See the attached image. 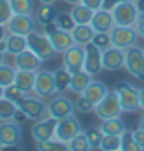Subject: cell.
I'll return each instance as SVG.
<instances>
[{"label":"cell","instance_id":"6da1fadb","mask_svg":"<svg viewBox=\"0 0 144 151\" xmlns=\"http://www.w3.org/2000/svg\"><path fill=\"white\" fill-rule=\"evenodd\" d=\"M117 94L120 98V105H122L124 112H137L140 111V101H139V88L130 85L127 81H118L115 87Z\"/></svg>","mask_w":144,"mask_h":151},{"label":"cell","instance_id":"7a4b0ae2","mask_svg":"<svg viewBox=\"0 0 144 151\" xmlns=\"http://www.w3.org/2000/svg\"><path fill=\"white\" fill-rule=\"evenodd\" d=\"M122 105H120V98L117 94L115 88H111L107 94L103 96V100L100 103H96L94 107V114L100 120H107V118H117L122 114Z\"/></svg>","mask_w":144,"mask_h":151},{"label":"cell","instance_id":"3957f363","mask_svg":"<svg viewBox=\"0 0 144 151\" xmlns=\"http://www.w3.org/2000/svg\"><path fill=\"white\" fill-rule=\"evenodd\" d=\"M113 19H115L117 26H135V22L139 19V7L135 4V0H126L120 2L111 9Z\"/></svg>","mask_w":144,"mask_h":151},{"label":"cell","instance_id":"277c9868","mask_svg":"<svg viewBox=\"0 0 144 151\" xmlns=\"http://www.w3.org/2000/svg\"><path fill=\"white\" fill-rule=\"evenodd\" d=\"M111 35V42L113 46L122 48V50H130L131 46H135L139 41V32L135 29V26H113V29L109 32Z\"/></svg>","mask_w":144,"mask_h":151},{"label":"cell","instance_id":"5b68a950","mask_svg":"<svg viewBox=\"0 0 144 151\" xmlns=\"http://www.w3.org/2000/svg\"><path fill=\"white\" fill-rule=\"evenodd\" d=\"M26 39H28V48L33 50L35 54L43 59V61H50V59L57 54V52L54 50V46H52L48 35L44 33V32L39 33L35 29V32H32L30 35H26Z\"/></svg>","mask_w":144,"mask_h":151},{"label":"cell","instance_id":"8992f818","mask_svg":"<svg viewBox=\"0 0 144 151\" xmlns=\"http://www.w3.org/2000/svg\"><path fill=\"white\" fill-rule=\"evenodd\" d=\"M124 68L127 74L137 81H144V48L135 44L130 50H126V65Z\"/></svg>","mask_w":144,"mask_h":151},{"label":"cell","instance_id":"52a82bcc","mask_svg":"<svg viewBox=\"0 0 144 151\" xmlns=\"http://www.w3.org/2000/svg\"><path fill=\"white\" fill-rule=\"evenodd\" d=\"M43 32L48 35L52 46H54V50L57 52V54H65V52L69 50L70 46H74V44H76L74 39H72V33H70V32H65V29L56 28L54 22H50V24L43 26Z\"/></svg>","mask_w":144,"mask_h":151},{"label":"cell","instance_id":"ba28073f","mask_svg":"<svg viewBox=\"0 0 144 151\" xmlns=\"http://www.w3.org/2000/svg\"><path fill=\"white\" fill-rule=\"evenodd\" d=\"M19 107L28 114L30 120H41L44 116H48V103L44 101V98L37 96V94H26L22 100L19 101Z\"/></svg>","mask_w":144,"mask_h":151},{"label":"cell","instance_id":"9c48e42d","mask_svg":"<svg viewBox=\"0 0 144 151\" xmlns=\"http://www.w3.org/2000/svg\"><path fill=\"white\" fill-rule=\"evenodd\" d=\"M74 111H76V101L67 98L63 92L54 94L48 101V116H54L56 120L70 116V114H74Z\"/></svg>","mask_w":144,"mask_h":151},{"label":"cell","instance_id":"30bf717a","mask_svg":"<svg viewBox=\"0 0 144 151\" xmlns=\"http://www.w3.org/2000/svg\"><path fill=\"white\" fill-rule=\"evenodd\" d=\"M80 133H81V124L74 114L57 120V127H56V138L57 140L69 144L76 134H80Z\"/></svg>","mask_w":144,"mask_h":151},{"label":"cell","instance_id":"8fae6325","mask_svg":"<svg viewBox=\"0 0 144 151\" xmlns=\"http://www.w3.org/2000/svg\"><path fill=\"white\" fill-rule=\"evenodd\" d=\"M22 140L20 125L15 120H4L0 122V144L4 147H15Z\"/></svg>","mask_w":144,"mask_h":151},{"label":"cell","instance_id":"7c38bea8","mask_svg":"<svg viewBox=\"0 0 144 151\" xmlns=\"http://www.w3.org/2000/svg\"><path fill=\"white\" fill-rule=\"evenodd\" d=\"M33 94L41 96V98H52L54 94H57L56 79H54V72H50V70H41V68L37 70Z\"/></svg>","mask_w":144,"mask_h":151},{"label":"cell","instance_id":"4fadbf2b","mask_svg":"<svg viewBox=\"0 0 144 151\" xmlns=\"http://www.w3.org/2000/svg\"><path fill=\"white\" fill-rule=\"evenodd\" d=\"M56 127H57V120L54 116H44L41 120H35L30 133H32V138L35 142H43L56 137Z\"/></svg>","mask_w":144,"mask_h":151},{"label":"cell","instance_id":"5bb4252c","mask_svg":"<svg viewBox=\"0 0 144 151\" xmlns=\"http://www.w3.org/2000/svg\"><path fill=\"white\" fill-rule=\"evenodd\" d=\"M7 33H17V35H30L32 32H35L37 22L35 17L32 15H13V17L6 22Z\"/></svg>","mask_w":144,"mask_h":151},{"label":"cell","instance_id":"9a60e30c","mask_svg":"<svg viewBox=\"0 0 144 151\" xmlns=\"http://www.w3.org/2000/svg\"><path fill=\"white\" fill-rule=\"evenodd\" d=\"M126 65V50L109 46L107 50L102 52V66L107 72H117L120 68H124Z\"/></svg>","mask_w":144,"mask_h":151},{"label":"cell","instance_id":"2e32d148","mask_svg":"<svg viewBox=\"0 0 144 151\" xmlns=\"http://www.w3.org/2000/svg\"><path fill=\"white\" fill-rule=\"evenodd\" d=\"M83 63H85V48L81 44H74L63 54V66L70 74L83 70Z\"/></svg>","mask_w":144,"mask_h":151},{"label":"cell","instance_id":"e0dca14e","mask_svg":"<svg viewBox=\"0 0 144 151\" xmlns=\"http://www.w3.org/2000/svg\"><path fill=\"white\" fill-rule=\"evenodd\" d=\"M41 63H43V59L30 48H26L24 52L17 54L15 59H13V66L17 70H33V72H37L41 68Z\"/></svg>","mask_w":144,"mask_h":151},{"label":"cell","instance_id":"ac0fdd59","mask_svg":"<svg viewBox=\"0 0 144 151\" xmlns=\"http://www.w3.org/2000/svg\"><path fill=\"white\" fill-rule=\"evenodd\" d=\"M85 63H83V70L89 72V74H93L96 76L98 72H100L103 66H102V50L94 46L93 42H89L85 44Z\"/></svg>","mask_w":144,"mask_h":151},{"label":"cell","instance_id":"d6986e66","mask_svg":"<svg viewBox=\"0 0 144 151\" xmlns=\"http://www.w3.org/2000/svg\"><path fill=\"white\" fill-rule=\"evenodd\" d=\"M90 26L94 28V32H111L113 26H115V19H113L111 9H96L93 15V20H90Z\"/></svg>","mask_w":144,"mask_h":151},{"label":"cell","instance_id":"ffe728a7","mask_svg":"<svg viewBox=\"0 0 144 151\" xmlns=\"http://www.w3.org/2000/svg\"><path fill=\"white\" fill-rule=\"evenodd\" d=\"M35 76L33 70H17L15 74V85H17L24 94H32L35 88Z\"/></svg>","mask_w":144,"mask_h":151},{"label":"cell","instance_id":"44dd1931","mask_svg":"<svg viewBox=\"0 0 144 151\" xmlns=\"http://www.w3.org/2000/svg\"><path fill=\"white\" fill-rule=\"evenodd\" d=\"M107 92H109V88L105 87V83L98 81V79H93V81L89 83V87L83 90V96H85L89 101H93L94 107H96V103H100Z\"/></svg>","mask_w":144,"mask_h":151},{"label":"cell","instance_id":"7402d4cb","mask_svg":"<svg viewBox=\"0 0 144 151\" xmlns=\"http://www.w3.org/2000/svg\"><path fill=\"white\" fill-rule=\"evenodd\" d=\"M4 42H6V52L13 57L28 48V39L24 35H17V33H7Z\"/></svg>","mask_w":144,"mask_h":151},{"label":"cell","instance_id":"603a6c76","mask_svg":"<svg viewBox=\"0 0 144 151\" xmlns=\"http://www.w3.org/2000/svg\"><path fill=\"white\" fill-rule=\"evenodd\" d=\"M56 15H57V11H56L54 4H39L35 7V11H33L35 22L39 26H46V24H50V22H54Z\"/></svg>","mask_w":144,"mask_h":151},{"label":"cell","instance_id":"cb8c5ba5","mask_svg":"<svg viewBox=\"0 0 144 151\" xmlns=\"http://www.w3.org/2000/svg\"><path fill=\"white\" fill-rule=\"evenodd\" d=\"M94 79L93 74H89L85 70H80V72H74L72 74V79H70V92L74 94H83V90L89 87V83Z\"/></svg>","mask_w":144,"mask_h":151},{"label":"cell","instance_id":"d4e9b609","mask_svg":"<svg viewBox=\"0 0 144 151\" xmlns=\"http://www.w3.org/2000/svg\"><path fill=\"white\" fill-rule=\"evenodd\" d=\"M72 39L76 44H81V46H85V44H89L90 41H93L94 37V28L90 24H76V28L72 29Z\"/></svg>","mask_w":144,"mask_h":151},{"label":"cell","instance_id":"484cf974","mask_svg":"<svg viewBox=\"0 0 144 151\" xmlns=\"http://www.w3.org/2000/svg\"><path fill=\"white\" fill-rule=\"evenodd\" d=\"M72 19L76 24H90V20H93V15H94V9H90V7H87L85 4H74L72 6Z\"/></svg>","mask_w":144,"mask_h":151},{"label":"cell","instance_id":"4316f807","mask_svg":"<svg viewBox=\"0 0 144 151\" xmlns=\"http://www.w3.org/2000/svg\"><path fill=\"white\" fill-rule=\"evenodd\" d=\"M100 129H102L103 134H122L126 131V124L122 122V118H120V116L107 118V120H102Z\"/></svg>","mask_w":144,"mask_h":151},{"label":"cell","instance_id":"83f0119b","mask_svg":"<svg viewBox=\"0 0 144 151\" xmlns=\"http://www.w3.org/2000/svg\"><path fill=\"white\" fill-rule=\"evenodd\" d=\"M9 6L13 15H33L37 7L33 0H9Z\"/></svg>","mask_w":144,"mask_h":151},{"label":"cell","instance_id":"f1b7e54d","mask_svg":"<svg viewBox=\"0 0 144 151\" xmlns=\"http://www.w3.org/2000/svg\"><path fill=\"white\" fill-rule=\"evenodd\" d=\"M54 79H56V88L57 92H65V90L70 88V79H72V74L65 68V66H61L59 70L54 72Z\"/></svg>","mask_w":144,"mask_h":151},{"label":"cell","instance_id":"f546056e","mask_svg":"<svg viewBox=\"0 0 144 151\" xmlns=\"http://www.w3.org/2000/svg\"><path fill=\"white\" fill-rule=\"evenodd\" d=\"M35 149L37 151H69V144L67 142L57 140L56 137L50 140H43V142H35Z\"/></svg>","mask_w":144,"mask_h":151},{"label":"cell","instance_id":"4dcf8cb0","mask_svg":"<svg viewBox=\"0 0 144 151\" xmlns=\"http://www.w3.org/2000/svg\"><path fill=\"white\" fill-rule=\"evenodd\" d=\"M100 149H103V151H120L122 149V134H103Z\"/></svg>","mask_w":144,"mask_h":151},{"label":"cell","instance_id":"1f68e13d","mask_svg":"<svg viewBox=\"0 0 144 151\" xmlns=\"http://www.w3.org/2000/svg\"><path fill=\"white\" fill-rule=\"evenodd\" d=\"M19 105L7 100V98H0V122H4V120H13V114L15 111H17Z\"/></svg>","mask_w":144,"mask_h":151},{"label":"cell","instance_id":"d6a6232c","mask_svg":"<svg viewBox=\"0 0 144 151\" xmlns=\"http://www.w3.org/2000/svg\"><path fill=\"white\" fill-rule=\"evenodd\" d=\"M15 74H17V68L7 63H2L0 65V85L2 87H7L15 83Z\"/></svg>","mask_w":144,"mask_h":151},{"label":"cell","instance_id":"836d02e7","mask_svg":"<svg viewBox=\"0 0 144 151\" xmlns=\"http://www.w3.org/2000/svg\"><path fill=\"white\" fill-rule=\"evenodd\" d=\"M54 24H56V28L65 29V32H72L76 28V22H74L70 13H57L56 19H54Z\"/></svg>","mask_w":144,"mask_h":151},{"label":"cell","instance_id":"e575fe53","mask_svg":"<svg viewBox=\"0 0 144 151\" xmlns=\"http://www.w3.org/2000/svg\"><path fill=\"white\" fill-rule=\"evenodd\" d=\"M87 149H90V146H89L87 134L83 131L80 134H76V137L69 142V151H87Z\"/></svg>","mask_w":144,"mask_h":151},{"label":"cell","instance_id":"d590c367","mask_svg":"<svg viewBox=\"0 0 144 151\" xmlns=\"http://www.w3.org/2000/svg\"><path fill=\"white\" fill-rule=\"evenodd\" d=\"M85 134H87V140H89L90 149H100L102 138H103V133H102L100 127H90V129L85 131Z\"/></svg>","mask_w":144,"mask_h":151},{"label":"cell","instance_id":"8d00e7d4","mask_svg":"<svg viewBox=\"0 0 144 151\" xmlns=\"http://www.w3.org/2000/svg\"><path fill=\"white\" fill-rule=\"evenodd\" d=\"M90 42H93L94 46H98L102 52H103V50H107L109 46H113V42H111V35H109L107 32H96Z\"/></svg>","mask_w":144,"mask_h":151},{"label":"cell","instance_id":"74e56055","mask_svg":"<svg viewBox=\"0 0 144 151\" xmlns=\"http://www.w3.org/2000/svg\"><path fill=\"white\" fill-rule=\"evenodd\" d=\"M26 94L22 92V90L15 85V83H11V85H7V87H4V98H7V100H11V101H15L19 105V101L24 98Z\"/></svg>","mask_w":144,"mask_h":151},{"label":"cell","instance_id":"f35d334b","mask_svg":"<svg viewBox=\"0 0 144 151\" xmlns=\"http://www.w3.org/2000/svg\"><path fill=\"white\" fill-rule=\"evenodd\" d=\"M76 111L81 112V114H89V112L94 111V103L89 101L83 94H78V101H76Z\"/></svg>","mask_w":144,"mask_h":151},{"label":"cell","instance_id":"ab89813d","mask_svg":"<svg viewBox=\"0 0 144 151\" xmlns=\"http://www.w3.org/2000/svg\"><path fill=\"white\" fill-rule=\"evenodd\" d=\"M122 151H139V146H137V142L133 140L131 131L122 133Z\"/></svg>","mask_w":144,"mask_h":151},{"label":"cell","instance_id":"60d3db41","mask_svg":"<svg viewBox=\"0 0 144 151\" xmlns=\"http://www.w3.org/2000/svg\"><path fill=\"white\" fill-rule=\"evenodd\" d=\"M13 17L9 0H0V24H6L7 20Z\"/></svg>","mask_w":144,"mask_h":151},{"label":"cell","instance_id":"b9f144b4","mask_svg":"<svg viewBox=\"0 0 144 151\" xmlns=\"http://www.w3.org/2000/svg\"><path fill=\"white\" fill-rule=\"evenodd\" d=\"M131 133H133V140L137 142L139 149H142V151H144V129L137 127V129H135V131H131Z\"/></svg>","mask_w":144,"mask_h":151},{"label":"cell","instance_id":"7bdbcfd3","mask_svg":"<svg viewBox=\"0 0 144 151\" xmlns=\"http://www.w3.org/2000/svg\"><path fill=\"white\" fill-rule=\"evenodd\" d=\"M135 29H137L139 35L144 39V11L139 13V19H137V22H135Z\"/></svg>","mask_w":144,"mask_h":151},{"label":"cell","instance_id":"ee69618b","mask_svg":"<svg viewBox=\"0 0 144 151\" xmlns=\"http://www.w3.org/2000/svg\"><path fill=\"white\" fill-rule=\"evenodd\" d=\"M81 4H85L87 7H90V9H100V7L103 6V0H80Z\"/></svg>","mask_w":144,"mask_h":151},{"label":"cell","instance_id":"f6af8a7d","mask_svg":"<svg viewBox=\"0 0 144 151\" xmlns=\"http://www.w3.org/2000/svg\"><path fill=\"white\" fill-rule=\"evenodd\" d=\"M13 120L17 124H22V122H26V120H30V118H28V114L20 107H17V111H15V114H13Z\"/></svg>","mask_w":144,"mask_h":151},{"label":"cell","instance_id":"bcb514c9","mask_svg":"<svg viewBox=\"0 0 144 151\" xmlns=\"http://www.w3.org/2000/svg\"><path fill=\"white\" fill-rule=\"evenodd\" d=\"M120 2H126V0H103V9H113L117 4H120Z\"/></svg>","mask_w":144,"mask_h":151},{"label":"cell","instance_id":"7dc6e473","mask_svg":"<svg viewBox=\"0 0 144 151\" xmlns=\"http://www.w3.org/2000/svg\"><path fill=\"white\" fill-rule=\"evenodd\" d=\"M6 54H7V52H6V42L2 41V42H0V65L4 63V55Z\"/></svg>","mask_w":144,"mask_h":151},{"label":"cell","instance_id":"c3c4849f","mask_svg":"<svg viewBox=\"0 0 144 151\" xmlns=\"http://www.w3.org/2000/svg\"><path fill=\"white\" fill-rule=\"evenodd\" d=\"M6 35H7V28H6V24H0V42L6 39Z\"/></svg>","mask_w":144,"mask_h":151},{"label":"cell","instance_id":"681fc988","mask_svg":"<svg viewBox=\"0 0 144 151\" xmlns=\"http://www.w3.org/2000/svg\"><path fill=\"white\" fill-rule=\"evenodd\" d=\"M139 101H140V111H144V87L139 88Z\"/></svg>","mask_w":144,"mask_h":151},{"label":"cell","instance_id":"f907efd6","mask_svg":"<svg viewBox=\"0 0 144 151\" xmlns=\"http://www.w3.org/2000/svg\"><path fill=\"white\" fill-rule=\"evenodd\" d=\"M135 4H137L139 11H144V0H135Z\"/></svg>","mask_w":144,"mask_h":151},{"label":"cell","instance_id":"816d5d0a","mask_svg":"<svg viewBox=\"0 0 144 151\" xmlns=\"http://www.w3.org/2000/svg\"><path fill=\"white\" fill-rule=\"evenodd\" d=\"M139 127H140V129H144V111H142V116L139 120Z\"/></svg>","mask_w":144,"mask_h":151},{"label":"cell","instance_id":"f5cc1de1","mask_svg":"<svg viewBox=\"0 0 144 151\" xmlns=\"http://www.w3.org/2000/svg\"><path fill=\"white\" fill-rule=\"evenodd\" d=\"M57 0H39V4H56Z\"/></svg>","mask_w":144,"mask_h":151},{"label":"cell","instance_id":"db71d44e","mask_svg":"<svg viewBox=\"0 0 144 151\" xmlns=\"http://www.w3.org/2000/svg\"><path fill=\"white\" fill-rule=\"evenodd\" d=\"M67 4H70V6H74V4H80V0H65Z\"/></svg>","mask_w":144,"mask_h":151},{"label":"cell","instance_id":"11a10c76","mask_svg":"<svg viewBox=\"0 0 144 151\" xmlns=\"http://www.w3.org/2000/svg\"><path fill=\"white\" fill-rule=\"evenodd\" d=\"M0 98H4V87L0 85Z\"/></svg>","mask_w":144,"mask_h":151}]
</instances>
